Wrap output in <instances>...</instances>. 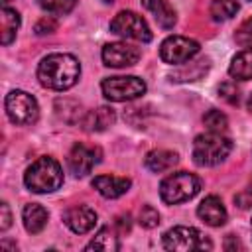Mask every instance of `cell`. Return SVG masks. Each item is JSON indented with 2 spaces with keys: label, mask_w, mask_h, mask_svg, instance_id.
Listing matches in <instances>:
<instances>
[{
  "label": "cell",
  "mask_w": 252,
  "mask_h": 252,
  "mask_svg": "<svg viewBox=\"0 0 252 252\" xmlns=\"http://www.w3.org/2000/svg\"><path fill=\"white\" fill-rule=\"evenodd\" d=\"M102 152L96 146H85V144H75L67 156V167L75 177H85L91 173V169L100 161Z\"/></svg>",
  "instance_id": "10"
},
{
  "label": "cell",
  "mask_w": 252,
  "mask_h": 252,
  "mask_svg": "<svg viewBox=\"0 0 252 252\" xmlns=\"http://www.w3.org/2000/svg\"><path fill=\"white\" fill-rule=\"evenodd\" d=\"M138 222H140L144 228H154V226L159 224V213H158L152 205H144V207L140 209Z\"/></svg>",
  "instance_id": "26"
},
{
  "label": "cell",
  "mask_w": 252,
  "mask_h": 252,
  "mask_svg": "<svg viewBox=\"0 0 252 252\" xmlns=\"http://www.w3.org/2000/svg\"><path fill=\"white\" fill-rule=\"evenodd\" d=\"M246 108H248V112L252 114V93H250V96H248V102H246Z\"/></svg>",
  "instance_id": "33"
},
{
  "label": "cell",
  "mask_w": 252,
  "mask_h": 252,
  "mask_svg": "<svg viewBox=\"0 0 252 252\" xmlns=\"http://www.w3.org/2000/svg\"><path fill=\"white\" fill-rule=\"evenodd\" d=\"M209 12H211V18L215 22L230 20L238 12V0H213Z\"/></svg>",
  "instance_id": "22"
},
{
  "label": "cell",
  "mask_w": 252,
  "mask_h": 252,
  "mask_svg": "<svg viewBox=\"0 0 252 252\" xmlns=\"http://www.w3.org/2000/svg\"><path fill=\"white\" fill-rule=\"evenodd\" d=\"M55 28H57V22L51 18V16H45V18H41L37 24H35V33L37 35H45V33H51V32H55Z\"/></svg>",
  "instance_id": "29"
},
{
  "label": "cell",
  "mask_w": 252,
  "mask_h": 252,
  "mask_svg": "<svg viewBox=\"0 0 252 252\" xmlns=\"http://www.w3.org/2000/svg\"><path fill=\"white\" fill-rule=\"evenodd\" d=\"M142 4L146 6V10H150L154 14L159 28L169 30V28L175 26L177 16H175V10L171 8V4L167 0H142Z\"/></svg>",
  "instance_id": "16"
},
{
  "label": "cell",
  "mask_w": 252,
  "mask_h": 252,
  "mask_svg": "<svg viewBox=\"0 0 252 252\" xmlns=\"http://www.w3.org/2000/svg\"><path fill=\"white\" fill-rule=\"evenodd\" d=\"M20 28V14L8 6L2 8V14H0V39H2V45H10L12 39L16 37V32Z\"/></svg>",
  "instance_id": "20"
},
{
  "label": "cell",
  "mask_w": 252,
  "mask_h": 252,
  "mask_svg": "<svg viewBox=\"0 0 252 252\" xmlns=\"http://www.w3.org/2000/svg\"><path fill=\"white\" fill-rule=\"evenodd\" d=\"M118 236H114V232L108 228V226H104V228H100L96 234H94V238L85 246V250H100V252H112V250H118Z\"/></svg>",
  "instance_id": "21"
},
{
  "label": "cell",
  "mask_w": 252,
  "mask_h": 252,
  "mask_svg": "<svg viewBox=\"0 0 252 252\" xmlns=\"http://www.w3.org/2000/svg\"><path fill=\"white\" fill-rule=\"evenodd\" d=\"M39 8L45 10L47 14H55V16H63V14H69L77 0H37Z\"/></svg>",
  "instance_id": "24"
},
{
  "label": "cell",
  "mask_w": 252,
  "mask_h": 252,
  "mask_svg": "<svg viewBox=\"0 0 252 252\" xmlns=\"http://www.w3.org/2000/svg\"><path fill=\"white\" fill-rule=\"evenodd\" d=\"M207 69H209V61H207V59L191 61L189 67H181L175 75H171V79H173V81H195V79H199Z\"/></svg>",
  "instance_id": "23"
},
{
  "label": "cell",
  "mask_w": 252,
  "mask_h": 252,
  "mask_svg": "<svg viewBox=\"0 0 252 252\" xmlns=\"http://www.w3.org/2000/svg\"><path fill=\"white\" fill-rule=\"evenodd\" d=\"M179 161V156L171 150H152L150 154H146L144 158V165L154 171V173H161V171H167L171 169L175 163Z\"/></svg>",
  "instance_id": "17"
},
{
  "label": "cell",
  "mask_w": 252,
  "mask_h": 252,
  "mask_svg": "<svg viewBox=\"0 0 252 252\" xmlns=\"http://www.w3.org/2000/svg\"><path fill=\"white\" fill-rule=\"evenodd\" d=\"M228 75L236 81L252 79V47H246L232 57L230 67H228Z\"/></svg>",
  "instance_id": "19"
},
{
  "label": "cell",
  "mask_w": 252,
  "mask_h": 252,
  "mask_svg": "<svg viewBox=\"0 0 252 252\" xmlns=\"http://www.w3.org/2000/svg\"><path fill=\"white\" fill-rule=\"evenodd\" d=\"M47 217H49L47 211H45L41 205H37V203H28V205L24 207V211H22L24 226H26V230L32 232V234H37V232H41V230L45 228Z\"/></svg>",
  "instance_id": "18"
},
{
  "label": "cell",
  "mask_w": 252,
  "mask_h": 252,
  "mask_svg": "<svg viewBox=\"0 0 252 252\" xmlns=\"http://www.w3.org/2000/svg\"><path fill=\"white\" fill-rule=\"evenodd\" d=\"M201 189V179L189 171H177L167 175L159 185V197L167 205H177L193 199Z\"/></svg>",
  "instance_id": "4"
},
{
  "label": "cell",
  "mask_w": 252,
  "mask_h": 252,
  "mask_svg": "<svg viewBox=\"0 0 252 252\" xmlns=\"http://www.w3.org/2000/svg\"><path fill=\"white\" fill-rule=\"evenodd\" d=\"M234 39L238 45H252V18H248L240 24V28L234 33Z\"/></svg>",
  "instance_id": "27"
},
{
  "label": "cell",
  "mask_w": 252,
  "mask_h": 252,
  "mask_svg": "<svg viewBox=\"0 0 252 252\" xmlns=\"http://www.w3.org/2000/svg\"><path fill=\"white\" fill-rule=\"evenodd\" d=\"M102 2H114V0H102Z\"/></svg>",
  "instance_id": "35"
},
{
  "label": "cell",
  "mask_w": 252,
  "mask_h": 252,
  "mask_svg": "<svg viewBox=\"0 0 252 252\" xmlns=\"http://www.w3.org/2000/svg\"><path fill=\"white\" fill-rule=\"evenodd\" d=\"M24 183L33 193H51L63 185L61 165L53 158L41 156L26 169Z\"/></svg>",
  "instance_id": "2"
},
{
  "label": "cell",
  "mask_w": 252,
  "mask_h": 252,
  "mask_svg": "<svg viewBox=\"0 0 252 252\" xmlns=\"http://www.w3.org/2000/svg\"><path fill=\"white\" fill-rule=\"evenodd\" d=\"M100 55L106 67H130L138 63L142 53L136 45H130L126 41H114V43H106Z\"/></svg>",
  "instance_id": "11"
},
{
  "label": "cell",
  "mask_w": 252,
  "mask_h": 252,
  "mask_svg": "<svg viewBox=\"0 0 252 252\" xmlns=\"http://www.w3.org/2000/svg\"><path fill=\"white\" fill-rule=\"evenodd\" d=\"M104 98L112 102H126L142 96L146 93V83L140 77L128 75V77H106L100 83Z\"/></svg>",
  "instance_id": "6"
},
{
  "label": "cell",
  "mask_w": 252,
  "mask_h": 252,
  "mask_svg": "<svg viewBox=\"0 0 252 252\" xmlns=\"http://www.w3.org/2000/svg\"><path fill=\"white\" fill-rule=\"evenodd\" d=\"M81 75L79 61L69 53H51L43 57L37 65V79L45 89L67 91L71 89Z\"/></svg>",
  "instance_id": "1"
},
{
  "label": "cell",
  "mask_w": 252,
  "mask_h": 252,
  "mask_svg": "<svg viewBox=\"0 0 252 252\" xmlns=\"http://www.w3.org/2000/svg\"><path fill=\"white\" fill-rule=\"evenodd\" d=\"M4 106H6L8 118L14 124H20V126L33 124L37 120V116H39L37 100L30 93H26V91H12V93H8L6 100H4Z\"/></svg>",
  "instance_id": "7"
},
{
  "label": "cell",
  "mask_w": 252,
  "mask_h": 252,
  "mask_svg": "<svg viewBox=\"0 0 252 252\" xmlns=\"http://www.w3.org/2000/svg\"><path fill=\"white\" fill-rule=\"evenodd\" d=\"M197 217L203 222H207L209 226H222L226 222V209H224V205L219 197L209 195L199 203Z\"/></svg>",
  "instance_id": "13"
},
{
  "label": "cell",
  "mask_w": 252,
  "mask_h": 252,
  "mask_svg": "<svg viewBox=\"0 0 252 252\" xmlns=\"http://www.w3.org/2000/svg\"><path fill=\"white\" fill-rule=\"evenodd\" d=\"M161 240H163L165 250L189 252V250H211L213 248V242L193 226H173L163 234Z\"/></svg>",
  "instance_id": "5"
},
{
  "label": "cell",
  "mask_w": 252,
  "mask_h": 252,
  "mask_svg": "<svg viewBox=\"0 0 252 252\" xmlns=\"http://www.w3.org/2000/svg\"><path fill=\"white\" fill-rule=\"evenodd\" d=\"M203 122H205V126L209 128V132H224L226 128H228V118H226V114H222L220 110H209L205 116H203Z\"/></svg>",
  "instance_id": "25"
},
{
  "label": "cell",
  "mask_w": 252,
  "mask_h": 252,
  "mask_svg": "<svg viewBox=\"0 0 252 252\" xmlns=\"http://www.w3.org/2000/svg\"><path fill=\"white\" fill-rule=\"evenodd\" d=\"M110 32L120 35V37L142 41V43L152 41V32H150L146 20L142 16H138L136 12H132V10L118 12L110 22Z\"/></svg>",
  "instance_id": "8"
},
{
  "label": "cell",
  "mask_w": 252,
  "mask_h": 252,
  "mask_svg": "<svg viewBox=\"0 0 252 252\" xmlns=\"http://www.w3.org/2000/svg\"><path fill=\"white\" fill-rule=\"evenodd\" d=\"M63 222L75 232V234H85L94 228L96 224V213L89 205H75L69 207L63 213Z\"/></svg>",
  "instance_id": "12"
},
{
  "label": "cell",
  "mask_w": 252,
  "mask_h": 252,
  "mask_svg": "<svg viewBox=\"0 0 252 252\" xmlns=\"http://www.w3.org/2000/svg\"><path fill=\"white\" fill-rule=\"evenodd\" d=\"M234 201H236V205H238L240 209H248V207H252V185H248L246 189H242V191L234 197Z\"/></svg>",
  "instance_id": "30"
},
{
  "label": "cell",
  "mask_w": 252,
  "mask_h": 252,
  "mask_svg": "<svg viewBox=\"0 0 252 252\" xmlns=\"http://www.w3.org/2000/svg\"><path fill=\"white\" fill-rule=\"evenodd\" d=\"M116 228H118V232L120 234H126V232H130V226H132V222H130V215L126 213V215H120V217H116Z\"/></svg>",
  "instance_id": "32"
},
{
  "label": "cell",
  "mask_w": 252,
  "mask_h": 252,
  "mask_svg": "<svg viewBox=\"0 0 252 252\" xmlns=\"http://www.w3.org/2000/svg\"><path fill=\"white\" fill-rule=\"evenodd\" d=\"M230 150H232V142L220 132L199 134L193 142V161L203 167L219 165L220 161H224Z\"/></svg>",
  "instance_id": "3"
},
{
  "label": "cell",
  "mask_w": 252,
  "mask_h": 252,
  "mask_svg": "<svg viewBox=\"0 0 252 252\" xmlns=\"http://www.w3.org/2000/svg\"><path fill=\"white\" fill-rule=\"evenodd\" d=\"M0 213H2V219H0V228H2V230H6V228L12 224V213H10L8 203H2V205H0Z\"/></svg>",
  "instance_id": "31"
},
{
  "label": "cell",
  "mask_w": 252,
  "mask_h": 252,
  "mask_svg": "<svg viewBox=\"0 0 252 252\" xmlns=\"http://www.w3.org/2000/svg\"><path fill=\"white\" fill-rule=\"evenodd\" d=\"M132 181L128 177H118V175H96L93 179V187L106 199H116L124 195L130 189Z\"/></svg>",
  "instance_id": "15"
},
{
  "label": "cell",
  "mask_w": 252,
  "mask_h": 252,
  "mask_svg": "<svg viewBox=\"0 0 252 252\" xmlns=\"http://www.w3.org/2000/svg\"><path fill=\"white\" fill-rule=\"evenodd\" d=\"M250 2H252V0H250Z\"/></svg>",
  "instance_id": "36"
},
{
  "label": "cell",
  "mask_w": 252,
  "mask_h": 252,
  "mask_svg": "<svg viewBox=\"0 0 252 252\" xmlns=\"http://www.w3.org/2000/svg\"><path fill=\"white\" fill-rule=\"evenodd\" d=\"M199 53V43L195 39L183 37V35H169L159 45V57L161 61L169 65H181L191 61Z\"/></svg>",
  "instance_id": "9"
},
{
  "label": "cell",
  "mask_w": 252,
  "mask_h": 252,
  "mask_svg": "<svg viewBox=\"0 0 252 252\" xmlns=\"http://www.w3.org/2000/svg\"><path fill=\"white\" fill-rule=\"evenodd\" d=\"M2 2H4V4H8V2H10V0H2Z\"/></svg>",
  "instance_id": "34"
},
{
  "label": "cell",
  "mask_w": 252,
  "mask_h": 252,
  "mask_svg": "<svg viewBox=\"0 0 252 252\" xmlns=\"http://www.w3.org/2000/svg\"><path fill=\"white\" fill-rule=\"evenodd\" d=\"M114 120H116V114L110 106H98V108H93L83 114L81 128L85 132H102L108 126H112Z\"/></svg>",
  "instance_id": "14"
},
{
  "label": "cell",
  "mask_w": 252,
  "mask_h": 252,
  "mask_svg": "<svg viewBox=\"0 0 252 252\" xmlns=\"http://www.w3.org/2000/svg\"><path fill=\"white\" fill-rule=\"evenodd\" d=\"M219 96H220V98H224V100H226V102H230V104H238L240 91L236 89V85H234V83L226 81V83H222V85L219 87Z\"/></svg>",
  "instance_id": "28"
}]
</instances>
